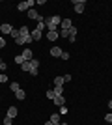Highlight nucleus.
<instances>
[{"label": "nucleus", "instance_id": "obj_18", "mask_svg": "<svg viewBox=\"0 0 112 125\" xmlns=\"http://www.w3.org/2000/svg\"><path fill=\"white\" fill-rule=\"evenodd\" d=\"M54 94L56 95H64V86H54Z\"/></svg>", "mask_w": 112, "mask_h": 125}, {"label": "nucleus", "instance_id": "obj_31", "mask_svg": "<svg viewBox=\"0 0 112 125\" xmlns=\"http://www.w3.org/2000/svg\"><path fill=\"white\" fill-rule=\"evenodd\" d=\"M105 121H107V123H112V112H110V114H107V116H105Z\"/></svg>", "mask_w": 112, "mask_h": 125}, {"label": "nucleus", "instance_id": "obj_8", "mask_svg": "<svg viewBox=\"0 0 112 125\" xmlns=\"http://www.w3.org/2000/svg\"><path fill=\"white\" fill-rule=\"evenodd\" d=\"M52 101H54V104H58V106H64V104H65V97H64V95H56Z\"/></svg>", "mask_w": 112, "mask_h": 125}, {"label": "nucleus", "instance_id": "obj_16", "mask_svg": "<svg viewBox=\"0 0 112 125\" xmlns=\"http://www.w3.org/2000/svg\"><path fill=\"white\" fill-rule=\"evenodd\" d=\"M15 97H17V99H24V97H26V94H24V90H19V92H15Z\"/></svg>", "mask_w": 112, "mask_h": 125}, {"label": "nucleus", "instance_id": "obj_12", "mask_svg": "<svg viewBox=\"0 0 112 125\" xmlns=\"http://www.w3.org/2000/svg\"><path fill=\"white\" fill-rule=\"evenodd\" d=\"M37 17H39V13H37L34 8H32V10H28V19H36V21H37Z\"/></svg>", "mask_w": 112, "mask_h": 125}, {"label": "nucleus", "instance_id": "obj_7", "mask_svg": "<svg viewBox=\"0 0 112 125\" xmlns=\"http://www.w3.org/2000/svg\"><path fill=\"white\" fill-rule=\"evenodd\" d=\"M30 36H32V39H34V41H39V39H41V36H43V32H39V30L36 28V30H32V32H30Z\"/></svg>", "mask_w": 112, "mask_h": 125}, {"label": "nucleus", "instance_id": "obj_27", "mask_svg": "<svg viewBox=\"0 0 112 125\" xmlns=\"http://www.w3.org/2000/svg\"><path fill=\"white\" fill-rule=\"evenodd\" d=\"M11 120H13V118H10V116H6V118H4V125H13V123H11Z\"/></svg>", "mask_w": 112, "mask_h": 125}, {"label": "nucleus", "instance_id": "obj_14", "mask_svg": "<svg viewBox=\"0 0 112 125\" xmlns=\"http://www.w3.org/2000/svg\"><path fill=\"white\" fill-rule=\"evenodd\" d=\"M6 116H10V118H15V116H17V108H15V106H10V108H8V114H6Z\"/></svg>", "mask_w": 112, "mask_h": 125}, {"label": "nucleus", "instance_id": "obj_22", "mask_svg": "<svg viewBox=\"0 0 112 125\" xmlns=\"http://www.w3.org/2000/svg\"><path fill=\"white\" fill-rule=\"evenodd\" d=\"M15 63H19V65H22V63H24V58H22L21 54H17V56H15Z\"/></svg>", "mask_w": 112, "mask_h": 125}, {"label": "nucleus", "instance_id": "obj_11", "mask_svg": "<svg viewBox=\"0 0 112 125\" xmlns=\"http://www.w3.org/2000/svg\"><path fill=\"white\" fill-rule=\"evenodd\" d=\"M58 37H60L58 30H56V32H49V34H47V39H51V41H56Z\"/></svg>", "mask_w": 112, "mask_h": 125}, {"label": "nucleus", "instance_id": "obj_10", "mask_svg": "<svg viewBox=\"0 0 112 125\" xmlns=\"http://www.w3.org/2000/svg\"><path fill=\"white\" fill-rule=\"evenodd\" d=\"M60 26H62V30H69L71 26H73L71 24V19H62V24Z\"/></svg>", "mask_w": 112, "mask_h": 125}, {"label": "nucleus", "instance_id": "obj_2", "mask_svg": "<svg viewBox=\"0 0 112 125\" xmlns=\"http://www.w3.org/2000/svg\"><path fill=\"white\" fill-rule=\"evenodd\" d=\"M32 41H34V39H32V36H30V34H28V36H19V37L15 39L17 45H30Z\"/></svg>", "mask_w": 112, "mask_h": 125}, {"label": "nucleus", "instance_id": "obj_13", "mask_svg": "<svg viewBox=\"0 0 112 125\" xmlns=\"http://www.w3.org/2000/svg\"><path fill=\"white\" fill-rule=\"evenodd\" d=\"M21 69L24 71V73H30V71H32V65H30V62H24V63L21 65Z\"/></svg>", "mask_w": 112, "mask_h": 125}, {"label": "nucleus", "instance_id": "obj_17", "mask_svg": "<svg viewBox=\"0 0 112 125\" xmlns=\"http://www.w3.org/2000/svg\"><path fill=\"white\" fill-rule=\"evenodd\" d=\"M19 34H21V36H28V34H30L28 26H21V28H19Z\"/></svg>", "mask_w": 112, "mask_h": 125}, {"label": "nucleus", "instance_id": "obj_20", "mask_svg": "<svg viewBox=\"0 0 112 125\" xmlns=\"http://www.w3.org/2000/svg\"><path fill=\"white\" fill-rule=\"evenodd\" d=\"M30 65H32L34 69H39V60H37V58H34V60H30Z\"/></svg>", "mask_w": 112, "mask_h": 125}, {"label": "nucleus", "instance_id": "obj_1", "mask_svg": "<svg viewBox=\"0 0 112 125\" xmlns=\"http://www.w3.org/2000/svg\"><path fill=\"white\" fill-rule=\"evenodd\" d=\"M45 26H47V30L49 32H56L58 30V26L62 24V17L60 15H52V17H49V19H45Z\"/></svg>", "mask_w": 112, "mask_h": 125}, {"label": "nucleus", "instance_id": "obj_15", "mask_svg": "<svg viewBox=\"0 0 112 125\" xmlns=\"http://www.w3.org/2000/svg\"><path fill=\"white\" fill-rule=\"evenodd\" d=\"M64 84H65L64 77H56V78H54V86H64Z\"/></svg>", "mask_w": 112, "mask_h": 125}, {"label": "nucleus", "instance_id": "obj_32", "mask_svg": "<svg viewBox=\"0 0 112 125\" xmlns=\"http://www.w3.org/2000/svg\"><path fill=\"white\" fill-rule=\"evenodd\" d=\"M6 69H8V65H6V63L2 62V58H0V71H6Z\"/></svg>", "mask_w": 112, "mask_h": 125}, {"label": "nucleus", "instance_id": "obj_34", "mask_svg": "<svg viewBox=\"0 0 112 125\" xmlns=\"http://www.w3.org/2000/svg\"><path fill=\"white\" fill-rule=\"evenodd\" d=\"M108 108H110V110H112V101H108Z\"/></svg>", "mask_w": 112, "mask_h": 125}, {"label": "nucleus", "instance_id": "obj_37", "mask_svg": "<svg viewBox=\"0 0 112 125\" xmlns=\"http://www.w3.org/2000/svg\"><path fill=\"white\" fill-rule=\"evenodd\" d=\"M62 125H71V123H62Z\"/></svg>", "mask_w": 112, "mask_h": 125}, {"label": "nucleus", "instance_id": "obj_3", "mask_svg": "<svg viewBox=\"0 0 112 125\" xmlns=\"http://www.w3.org/2000/svg\"><path fill=\"white\" fill-rule=\"evenodd\" d=\"M32 6H36V2H34V0H28V2L17 4V10H19V11H26V10H32Z\"/></svg>", "mask_w": 112, "mask_h": 125}, {"label": "nucleus", "instance_id": "obj_35", "mask_svg": "<svg viewBox=\"0 0 112 125\" xmlns=\"http://www.w3.org/2000/svg\"><path fill=\"white\" fill-rule=\"evenodd\" d=\"M45 125H52V121H51V120H49V121H47V123H45Z\"/></svg>", "mask_w": 112, "mask_h": 125}, {"label": "nucleus", "instance_id": "obj_9", "mask_svg": "<svg viewBox=\"0 0 112 125\" xmlns=\"http://www.w3.org/2000/svg\"><path fill=\"white\" fill-rule=\"evenodd\" d=\"M62 52H64V51H62L60 47H52V49H51V56H54V58H60V56H62Z\"/></svg>", "mask_w": 112, "mask_h": 125}, {"label": "nucleus", "instance_id": "obj_5", "mask_svg": "<svg viewBox=\"0 0 112 125\" xmlns=\"http://www.w3.org/2000/svg\"><path fill=\"white\" fill-rule=\"evenodd\" d=\"M22 58H24V62H30V60H34V54H32V49H24V51H22V54H21Z\"/></svg>", "mask_w": 112, "mask_h": 125}, {"label": "nucleus", "instance_id": "obj_21", "mask_svg": "<svg viewBox=\"0 0 112 125\" xmlns=\"http://www.w3.org/2000/svg\"><path fill=\"white\" fill-rule=\"evenodd\" d=\"M77 32H79V30H77V26H71V28H69V37H75V36H77ZM69 37H67V39H69Z\"/></svg>", "mask_w": 112, "mask_h": 125}, {"label": "nucleus", "instance_id": "obj_29", "mask_svg": "<svg viewBox=\"0 0 112 125\" xmlns=\"http://www.w3.org/2000/svg\"><path fill=\"white\" fill-rule=\"evenodd\" d=\"M8 80H10V78H8V75H6V73L0 75V82H8Z\"/></svg>", "mask_w": 112, "mask_h": 125}, {"label": "nucleus", "instance_id": "obj_36", "mask_svg": "<svg viewBox=\"0 0 112 125\" xmlns=\"http://www.w3.org/2000/svg\"><path fill=\"white\" fill-rule=\"evenodd\" d=\"M52 125H62V123H52Z\"/></svg>", "mask_w": 112, "mask_h": 125}, {"label": "nucleus", "instance_id": "obj_26", "mask_svg": "<svg viewBox=\"0 0 112 125\" xmlns=\"http://www.w3.org/2000/svg\"><path fill=\"white\" fill-rule=\"evenodd\" d=\"M60 37H69V30H58Z\"/></svg>", "mask_w": 112, "mask_h": 125}, {"label": "nucleus", "instance_id": "obj_25", "mask_svg": "<svg viewBox=\"0 0 112 125\" xmlns=\"http://www.w3.org/2000/svg\"><path fill=\"white\" fill-rule=\"evenodd\" d=\"M49 97V99H54V97H56V94H54V90H47V94H45Z\"/></svg>", "mask_w": 112, "mask_h": 125}, {"label": "nucleus", "instance_id": "obj_4", "mask_svg": "<svg viewBox=\"0 0 112 125\" xmlns=\"http://www.w3.org/2000/svg\"><path fill=\"white\" fill-rule=\"evenodd\" d=\"M73 6H75V11H77V13H82V11H84V6H86V0H73Z\"/></svg>", "mask_w": 112, "mask_h": 125}, {"label": "nucleus", "instance_id": "obj_24", "mask_svg": "<svg viewBox=\"0 0 112 125\" xmlns=\"http://www.w3.org/2000/svg\"><path fill=\"white\" fill-rule=\"evenodd\" d=\"M11 37H13V39H17V37L21 36V34H19V30H17V28H13V30H11V34H10Z\"/></svg>", "mask_w": 112, "mask_h": 125}, {"label": "nucleus", "instance_id": "obj_23", "mask_svg": "<svg viewBox=\"0 0 112 125\" xmlns=\"http://www.w3.org/2000/svg\"><path fill=\"white\" fill-rule=\"evenodd\" d=\"M51 121L52 123H60V114H52L51 116Z\"/></svg>", "mask_w": 112, "mask_h": 125}, {"label": "nucleus", "instance_id": "obj_28", "mask_svg": "<svg viewBox=\"0 0 112 125\" xmlns=\"http://www.w3.org/2000/svg\"><path fill=\"white\" fill-rule=\"evenodd\" d=\"M62 60H64V62H67V60H69V52H62Z\"/></svg>", "mask_w": 112, "mask_h": 125}, {"label": "nucleus", "instance_id": "obj_19", "mask_svg": "<svg viewBox=\"0 0 112 125\" xmlns=\"http://www.w3.org/2000/svg\"><path fill=\"white\" fill-rule=\"evenodd\" d=\"M11 92H13V94H15V92H19V90H21V86H19V82H11Z\"/></svg>", "mask_w": 112, "mask_h": 125}, {"label": "nucleus", "instance_id": "obj_33", "mask_svg": "<svg viewBox=\"0 0 112 125\" xmlns=\"http://www.w3.org/2000/svg\"><path fill=\"white\" fill-rule=\"evenodd\" d=\"M4 47H6V39L0 36V49H4Z\"/></svg>", "mask_w": 112, "mask_h": 125}, {"label": "nucleus", "instance_id": "obj_30", "mask_svg": "<svg viewBox=\"0 0 112 125\" xmlns=\"http://www.w3.org/2000/svg\"><path fill=\"white\" fill-rule=\"evenodd\" d=\"M64 114H67V106H60V116H64Z\"/></svg>", "mask_w": 112, "mask_h": 125}, {"label": "nucleus", "instance_id": "obj_6", "mask_svg": "<svg viewBox=\"0 0 112 125\" xmlns=\"http://www.w3.org/2000/svg\"><path fill=\"white\" fill-rule=\"evenodd\" d=\"M11 30H13V26L8 24V22H4V24L0 26V32H2V34H11Z\"/></svg>", "mask_w": 112, "mask_h": 125}]
</instances>
